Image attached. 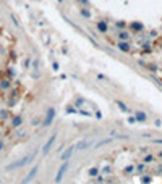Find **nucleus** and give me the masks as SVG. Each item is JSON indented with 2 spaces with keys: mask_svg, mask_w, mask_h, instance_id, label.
<instances>
[{
  "mask_svg": "<svg viewBox=\"0 0 162 184\" xmlns=\"http://www.w3.org/2000/svg\"><path fill=\"white\" fill-rule=\"evenodd\" d=\"M36 155H37V152H34V154H29V155H26V157H23V158L16 160V162H15V163H11V165H8V166H7V171H11V170H16V168L26 166L28 163H31V162H33Z\"/></svg>",
  "mask_w": 162,
  "mask_h": 184,
  "instance_id": "1",
  "label": "nucleus"
},
{
  "mask_svg": "<svg viewBox=\"0 0 162 184\" xmlns=\"http://www.w3.org/2000/svg\"><path fill=\"white\" fill-rule=\"evenodd\" d=\"M55 115H57V111H55V108H52L50 107L49 110H47V113H46V116H44V119H42V126H50L54 123V119H55Z\"/></svg>",
  "mask_w": 162,
  "mask_h": 184,
  "instance_id": "2",
  "label": "nucleus"
},
{
  "mask_svg": "<svg viewBox=\"0 0 162 184\" xmlns=\"http://www.w3.org/2000/svg\"><path fill=\"white\" fill-rule=\"evenodd\" d=\"M68 166H70V162H68V160H63L62 166L58 168V171H57V176H55V183H62V179H63V176H65L66 170H68Z\"/></svg>",
  "mask_w": 162,
  "mask_h": 184,
  "instance_id": "3",
  "label": "nucleus"
},
{
  "mask_svg": "<svg viewBox=\"0 0 162 184\" xmlns=\"http://www.w3.org/2000/svg\"><path fill=\"white\" fill-rule=\"evenodd\" d=\"M55 139H57V133H54L52 136L49 137V141H47L46 144H44V147H42V154L44 155H47L50 152V149L54 147V144H55Z\"/></svg>",
  "mask_w": 162,
  "mask_h": 184,
  "instance_id": "4",
  "label": "nucleus"
},
{
  "mask_svg": "<svg viewBox=\"0 0 162 184\" xmlns=\"http://www.w3.org/2000/svg\"><path fill=\"white\" fill-rule=\"evenodd\" d=\"M117 49L123 53H130L131 52V45H130V41H118L117 42Z\"/></svg>",
  "mask_w": 162,
  "mask_h": 184,
  "instance_id": "5",
  "label": "nucleus"
},
{
  "mask_svg": "<svg viewBox=\"0 0 162 184\" xmlns=\"http://www.w3.org/2000/svg\"><path fill=\"white\" fill-rule=\"evenodd\" d=\"M96 29L99 31L101 34H107L109 33V24L105 19H99V21L96 23Z\"/></svg>",
  "mask_w": 162,
  "mask_h": 184,
  "instance_id": "6",
  "label": "nucleus"
},
{
  "mask_svg": "<svg viewBox=\"0 0 162 184\" xmlns=\"http://www.w3.org/2000/svg\"><path fill=\"white\" fill-rule=\"evenodd\" d=\"M91 145H93V141H89V139H83V141H80L75 147H76V150H88Z\"/></svg>",
  "mask_w": 162,
  "mask_h": 184,
  "instance_id": "7",
  "label": "nucleus"
},
{
  "mask_svg": "<svg viewBox=\"0 0 162 184\" xmlns=\"http://www.w3.org/2000/svg\"><path fill=\"white\" fill-rule=\"evenodd\" d=\"M75 150H76V147H75V145H70L65 152H60V160H62V162H63V160H70V157L73 155Z\"/></svg>",
  "mask_w": 162,
  "mask_h": 184,
  "instance_id": "8",
  "label": "nucleus"
},
{
  "mask_svg": "<svg viewBox=\"0 0 162 184\" xmlns=\"http://www.w3.org/2000/svg\"><path fill=\"white\" fill-rule=\"evenodd\" d=\"M117 37H118V41H130V39H131V34H130V31H126V29H120L117 33Z\"/></svg>",
  "mask_w": 162,
  "mask_h": 184,
  "instance_id": "9",
  "label": "nucleus"
},
{
  "mask_svg": "<svg viewBox=\"0 0 162 184\" xmlns=\"http://www.w3.org/2000/svg\"><path fill=\"white\" fill-rule=\"evenodd\" d=\"M37 170H39V165H36V166L33 168V170L29 171V173H28V176H26L25 179H23V183H31V181H33V179H34V176L37 174Z\"/></svg>",
  "mask_w": 162,
  "mask_h": 184,
  "instance_id": "10",
  "label": "nucleus"
},
{
  "mask_svg": "<svg viewBox=\"0 0 162 184\" xmlns=\"http://www.w3.org/2000/svg\"><path fill=\"white\" fill-rule=\"evenodd\" d=\"M10 125H11V128H19L23 125V116H21V115H15V116L11 118Z\"/></svg>",
  "mask_w": 162,
  "mask_h": 184,
  "instance_id": "11",
  "label": "nucleus"
},
{
  "mask_svg": "<svg viewBox=\"0 0 162 184\" xmlns=\"http://www.w3.org/2000/svg\"><path fill=\"white\" fill-rule=\"evenodd\" d=\"M10 87H11V81H10V78H3V79H0V91H10Z\"/></svg>",
  "mask_w": 162,
  "mask_h": 184,
  "instance_id": "12",
  "label": "nucleus"
},
{
  "mask_svg": "<svg viewBox=\"0 0 162 184\" xmlns=\"http://www.w3.org/2000/svg\"><path fill=\"white\" fill-rule=\"evenodd\" d=\"M135 118H136L138 123H146L148 121V115H146L144 111H140V110L135 111Z\"/></svg>",
  "mask_w": 162,
  "mask_h": 184,
  "instance_id": "13",
  "label": "nucleus"
},
{
  "mask_svg": "<svg viewBox=\"0 0 162 184\" xmlns=\"http://www.w3.org/2000/svg\"><path fill=\"white\" fill-rule=\"evenodd\" d=\"M128 27L131 31H138V33H141V31L144 29V24H143V23H138V21H133V23H130V24H128Z\"/></svg>",
  "mask_w": 162,
  "mask_h": 184,
  "instance_id": "14",
  "label": "nucleus"
},
{
  "mask_svg": "<svg viewBox=\"0 0 162 184\" xmlns=\"http://www.w3.org/2000/svg\"><path fill=\"white\" fill-rule=\"evenodd\" d=\"M115 105L118 107V108H120V111H123V113H131V110L128 108V105H126L125 102H122V100H115Z\"/></svg>",
  "mask_w": 162,
  "mask_h": 184,
  "instance_id": "15",
  "label": "nucleus"
},
{
  "mask_svg": "<svg viewBox=\"0 0 162 184\" xmlns=\"http://www.w3.org/2000/svg\"><path fill=\"white\" fill-rule=\"evenodd\" d=\"M146 168H148V163H140V165H135V173L136 174H143L146 171Z\"/></svg>",
  "mask_w": 162,
  "mask_h": 184,
  "instance_id": "16",
  "label": "nucleus"
},
{
  "mask_svg": "<svg viewBox=\"0 0 162 184\" xmlns=\"http://www.w3.org/2000/svg\"><path fill=\"white\" fill-rule=\"evenodd\" d=\"M101 173V170H99V166H91L89 170H88V174L91 176V178H96L97 174Z\"/></svg>",
  "mask_w": 162,
  "mask_h": 184,
  "instance_id": "17",
  "label": "nucleus"
},
{
  "mask_svg": "<svg viewBox=\"0 0 162 184\" xmlns=\"http://www.w3.org/2000/svg\"><path fill=\"white\" fill-rule=\"evenodd\" d=\"M143 162L148 163V165H149V163H156V157H154L152 154H146L144 158H143Z\"/></svg>",
  "mask_w": 162,
  "mask_h": 184,
  "instance_id": "18",
  "label": "nucleus"
},
{
  "mask_svg": "<svg viewBox=\"0 0 162 184\" xmlns=\"http://www.w3.org/2000/svg\"><path fill=\"white\" fill-rule=\"evenodd\" d=\"M140 181H141V183H144V184H149V183H152V176H151V174H144V173H143V176L140 178Z\"/></svg>",
  "mask_w": 162,
  "mask_h": 184,
  "instance_id": "19",
  "label": "nucleus"
},
{
  "mask_svg": "<svg viewBox=\"0 0 162 184\" xmlns=\"http://www.w3.org/2000/svg\"><path fill=\"white\" fill-rule=\"evenodd\" d=\"M146 68H148V70L151 71L152 74L157 73V65H156V63H148V65H146Z\"/></svg>",
  "mask_w": 162,
  "mask_h": 184,
  "instance_id": "20",
  "label": "nucleus"
},
{
  "mask_svg": "<svg viewBox=\"0 0 162 184\" xmlns=\"http://www.w3.org/2000/svg\"><path fill=\"white\" fill-rule=\"evenodd\" d=\"M80 13H81L84 18H91V11H89L88 8H86V7H84V8H81V10H80Z\"/></svg>",
  "mask_w": 162,
  "mask_h": 184,
  "instance_id": "21",
  "label": "nucleus"
},
{
  "mask_svg": "<svg viewBox=\"0 0 162 184\" xmlns=\"http://www.w3.org/2000/svg\"><path fill=\"white\" fill-rule=\"evenodd\" d=\"M113 141V137L110 136L109 139H104V141H101V142H97V147H102V145H105V144H109V142H112Z\"/></svg>",
  "mask_w": 162,
  "mask_h": 184,
  "instance_id": "22",
  "label": "nucleus"
},
{
  "mask_svg": "<svg viewBox=\"0 0 162 184\" xmlns=\"http://www.w3.org/2000/svg\"><path fill=\"white\" fill-rule=\"evenodd\" d=\"M131 173H135V165H128L125 168V174H131Z\"/></svg>",
  "mask_w": 162,
  "mask_h": 184,
  "instance_id": "23",
  "label": "nucleus"
},
{
  "mask_svg": "<svg viewBox=\"0 0 162 184\" xmlns=\"http://www.w3.org/2000/svg\"><path fill=\"white\" fill-rule=\"evenodd\" d=\"M15 76H16V73H15V70L13 68H8V70H7V78H15Z\"/></svg>",
  "mask_w": 162,
  "mask_h": 184,
  "instance_id": "24",
  "label": "nucleus"
},
{
  "mask_svg": "<svg viewBox=\"0 0 162 184\" xmlns=\"http://www.w3.org/2000/svg\"><path fill=\"white\" fill-rule=\"evenodd\" d=\"M115 26L118 27V29H126V23L125 21H117Z\"/></svg>",
  "mask_w": 162,
  "mask_h": 184,
  "instance_id": "25",
  "label": "nucleus"
},
{
  "mask_svg": "<svg viewBox=\"0 0 162 184\" xmlns=\"http://www.w3.org/2000/svg\"><path fill=\"white\" fill-rule=\"evenodd\" d=\"M83 105H84V99H76V102H75V107H78V108H81Z\"/></svg>",
  "mask_w": 162,
  "mask_h": 184,
  "instance_id": "26",
  "label": "nucleus"
},
{
  "mask_svg": "<svg viewBox=\"0 0 162 184\" xmlns=\"http://www.w3.org/2000/svg\"><path fill=\"white\" fill-rule=\"evenodd\" d=\"M143 49H144L146 52H151V49H152V44H149V42H144V44H143Z\"/></svg>",
  "mask_w": 162,
  "mask_h": 184,
  "instance_id": "27",
  "label": "nucleus"
},
{
  "mask_svg": "<svg viewBox=\"0 0 162 184\" xmlns=\"http://www.w3.org/2000/svg\"><path fill=\"white\" fill-rule=\"evenodd\" d=\"M78 113H81L83 116H91V113L88 110H84V108H80V110H78Z\"/></svg>",
  "mask_w": 162,
  "mask_h": 184,
  "instance_id": "28",
  "label": "nucleus"
},
{
  "mask_svg": "<svg viewBox=\"0 0 162 184\" xmlns=\"http://www.w3.org/2000/svg\"><path fill=\"white\" fill-rule=\"evenodd\" d=\"M66 113H78L76 107H66Z\"/></svg>",
  "mask_w": 162,
  "mask_h": 184,
  "instance_id": "29",
  "label": "nucleus"
},
{
  "mask_svg": "<svg viewBox=\"0 0 162 184\" xmlns=\"http://www.w3.org/2000/svg\"><path fill=\"white\" fill-rule=\"evenodd\" d=\"M10 18H11V21H13V24L16 26V27H19V23H18V19L15 18V15H10Z\"/></svg>",
  "mask_w": 162,
  "mask_h": 184,
  "instance_id": "30",
  "label": "nucleus"
},
{
  "mask_svg": "<svg viewBox=\"0 0 162 184\" xmlns=\"http://www.w3.org/2000/svg\"><path fill=\"white\" fill-rule=\"evenodd\" d=\"M110 171H112V168H110L109 165H107V166H104V168H102V173H105V174H109V173H110Z\"/></svg>",
  "mask_w": 162,
  "mask_h": 184,
  "instance_id": "31",
  "label": "nucleus"
},
{
  "mask_svg": "<svg viewBox=\"0 0 162 184\" xmlns=\"http://www.w3.org/2000/svg\"><path fill=\"white\" fill-rule=\"evenodd\" d=\"M39 123H41V118H33V121H31V125H33V126H37Z\"/></svg>",
  "mask_w": 162,
  "mask_h": 184,
  "instance_id": "32",
  "label": "nucleus"
},
{
  "mask_svg": "<svg viewBox=\"0 0 162 184\" xmlns=\"http://www.w3.org/2000/svg\"><path fill=\"white\" fill-rule=\"evenodd\" d=\"M76 2H80L83 7H89V0H76Z\"/></svg>",
  "mask_w": 162,
  "mask_h": 184,
  "instance_id": "33",
  "label": "nucleus"
},
{
  "mask_svg": "<svg viewBox=\"0 0 162 184\" xmlns=\"http://www.w3.org/2000/svg\"><path fill=\"white\" fill-rule=\"evenodd\" d=\"M135 123H136V118L135 116H130L128 118V125H135Z\"/></svg>",
  "mask_w": 162,
  "mask_h": 184,
  "instance_id": "34",
  "label": "nucleus"
},
{
  "mask_svg": "<svg viewBox=\"0 0 162 184\" xmlns=\"http://www.w3.org/2000/svg\"><path fill=\"white\" fill-rule=\"evenodd\" d=\"M96 78H97V79H102V81H109V79L105 78L104 74H96Z\"/></svg>",
  "mask_w": 162,
  "mask_h": 184,
  "instance_id": "35",
  "label": "nucleus"
},
{
  "mask_svg": "<svg viewBox=\"0 0 162 184\" xmlns=\"http://www.w3.org/2000/svg\"><path fill=\"white\" fill-rule=\"evenodd\" d=\"M52 68H54V71H58V63L54 62V63H52Z\"/></svg>",
  "mask_w": 162,
  "mask_h": 184,
  "instance_id": "36",
  "label": "nucleus"
},
{
  "mask_svg": "<svg viewBox=\"0 0 162 184\" xmlns=\"http://www.w3.org/2000/svg\"><path fill=\"white\" fill-rule=\"evenodd\" d=\"M3 149H5V142H3L2 139H0V152H2Z\"/></svg>",
  "mask_w": 162,
  "mask_h": 184,
  "instance_id": "37",
  "label": "nucleus"
},
{
  "mask_svg": "<svg viewBox=\"0 0 162 184\" xmlns=\"http://www.w3.org/2000/svg\"><path fill=\"white\" fill-rule=\"evenodd\" d=\"M152 144H161L162 145V139H152Z\"/></svg>",
  "mask_w": 162,
  "mask_h": 184,
  "instance_id": "38",
  "label": "nucleus"
},
{
  "mask_svg": "<svg viewBox=\"0 0 162 184\" xmlns=\"http://www.w3.org/2000/svg\"><path fill=\"white\" fill-rule=\"evenodd\" d=\"M94 116H96V118H99V119H101V118H102V115H101V111H99V110H96V115H94Z\"/></svg>",
  "mask_w": 162,
  "mask_h": 184,
  "instance_id": "39",
  "label": "nucleus"
},
{
  "mask_svg": "<svg viewBox=\"0 0 162 184\" xmlns=\"http://www.w3.org/2000/svg\"><path fill=\"white\" fill-rule=\"evenodd\" d=\"M7 115H8V113H7V110H3V113H0V118H7Z\"/></svg>",
  "mask_w": 162,
  "mask_h": 184,
  "instance_id": "40",
  "label": "nucleus"
},
{
  "mask_svg": "<svg viewBox=\"0 0 162 184\" xmlns=\"http://www.w3.org/2000/svg\"><path fill=\"white\" fill-rule=\"evenodd\" d=\"M29 63H31V58H26V62H25V66L28 68V66H29Z\"/></svg>",
  "mask_w": 162,
  "mask_h": 184,
  "instance_id": "41",
  "label": "nucleus"
},
{
  "mask_svg": "<svg viewBox=\"0 0 162 184\" xmlns=\"http://www.w3.org/2000/svg\"><path fill=\"white\" fill-rule=\"evenodd\" d=\"M161 125H162L161 119H156V126H157V128H161Z\"/></svg>",
  "mask_w": 162,
  "mask_h": 184,
  "instance_id": "42",
  "label": "nucleus"
},
{
  "mask_svg": "<svg viewBox=\"0 0 162 184\" xmlns=\"http://www.w3.org/2000/svg\"><path fill=\"white\" fill-rule=\"evenodd\" d=\"M57 2H60V3H63V0H57Z\"/></svg>",
  "mask_w": 162,
  "mask_h": 184,
  "instance_id": "43",
  "label": "nucleus"
},
{
  "mask_svg": "<svg viewBox=\"0 0 162 184\" xmlns=\"http://www.w3.org/2000/svg\"><path fill=\"white\" fill-rule=\"evenodd\" d=\"M0 183H2V179H0Z\"/></svg>",
  "mask_w": 162,
  "mask_h": 184,
  "instance_id": "44",
  "label": "nucleus"
}]
</instances>
